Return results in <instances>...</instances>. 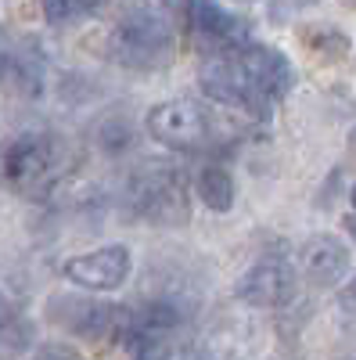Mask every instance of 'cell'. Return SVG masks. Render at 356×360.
Wrapping results in <instances>:
<instances>
[{
	"label": "cell",
	"mask_w": 356,
	"mask_h": 360,
	"mask_svg": "<svg viewBox=\"0 0 356 360\" xmlns=\"http://www.w3.org/2000/svg\"><path fill=\"white\" fill-rule=\"evenodd\" d=\"M37 360H83V356L76 349H69V346H44L37 353Z\"/></svg>",
	"instance_id": "16"
},
{
	"label": "cell",
	"mask_w": 356,
	"mask_h": 360,
	"mask_svg": "<svg viewBox=\"0 0 356 360\" xmlns=\"http://www.w3.org/2000/svg\"><path fill=\"white\" fill-rule=\"evenodd\" d=\"M338 303H342V310H349V314H356V278L342 288V295H338Z\"/></svg>",
	"instance_id": "17"
},
{
	"label": "cell",
	"mask_w": 356,
	"mask_h": 360,
	"mask_svg": "<svg viewBox=\"0 0 356 360\" xmlns=\"http://www.w3.org/2000/svg\"><path fill=\"white\" fill-rule=\"evenodd\" d=\"M47 317L65 328L76 339H91V342H123L126 328H130V310L101 303V299H86V295H54L47 303Z\"/></svg>",
	"instance_id": "5"
},
{
	"label": "cell",
	"mask_w": 356,
	"mask_h": 360,
	"mask_svg": "<svg viewBox=\"0 0 356 360\" xmlns=\"http://www.w3.org/2000/svg\"><path fill=\"white\" fill-rule=\"evenodd\" d=\"M176 328H180V310L173 303H162V299L140 307L137 314L130 310V328L123 339V346L130 349V360H173Z\"/></svg>",
	"instance_id": "7"
},
{
	"label": "cell",
	"mask_w": 356,
	"mask_h": 360,
	"mask_svg": "<svg viewBox=\"0 0 356 360\" xmlns=\"http://www.w3.org/2000/svg\"><path fill=\"white\" fill-rule=\"evenodd\" d=\"M0 86L15 94H40L44 86V58L29 47L0 51Z\"/></svg>",
	"instance_id": "12"
},
{
	"label": "cell",
	"mask_w": 356,
	"mask_h": 360,
	"mask_svg": "<svg viewBox=\"0 0 356 360\" xmlns=\"http://www.w3.org/2000/svg\"><path fill=\"white\" fill-rule=\"evenodd\" d=\"M295 83L291 62L277 47L245 44L242 51H230L209 58L202 69V90L227 108H242L249 115H266Z\"/></svg>",
	"instance_id": "1"
},
{
	"label": "cell",
	"mask_w": 356,
	"mask_h": 360,
	"mask_svg": "<svg viewBox=\"0 0 356 360\" xmlns=\"http://www.w3.org/2000/svg\"><path fill=\"white\" fill-rule=\"evenodd\" d=\"M176 44L173 11L166 4H137L126 8L112 29V58L130 69H155L162 65Z\"/></svg>",
	"instance_id": "2"
},
{
	"label": "cell",
	"mask_w": 356,
	"mask_h": 360,
	"mask_svg": "<svg viewBox=\"0 0 356 360\" xmlns=\"http://www.w3.org/2000/svg\"><path fill=\"white\" fill-rule=\"evenodd\" d=\"M299 266L313 285H338L349 274V245L335 234H317L303 245Z\"/></svg>",
	"instance_id": "11"
},
{
	"label": "cell",
	"mask_w": 356,
	"mask_h": 360,
	"mask_svg": "<svg viewBox=\"0 0 356 360\" xmlns=\"http://www.w3.org/2000/svg\"><path fill=\"white\" fill-rule=\"evenodd\" d=\"M187 18H191V33L198 37L202 51L209 58L242 51L249 44V25L237 18L234 11L220 8V4H191Z\"/></svg>",
	"instance_id": "10"
},
{
	"label": "cell",
	"mask_w": 356,
	"mask_h": 360,
	"mask_svg": "<svg viewBox=\"0 0 356 360\" xmlns=\"http://www.w3.org/2000/svg\"><path fill=\"white\" fill-rule=\"evenodd\" d=\"M295 288H299V270H295L288 259H259L249 274L237 281L234 295L249 307H263V310H274L284 307L295 299Z\"/></svg>",
	"instance_id": "8"
},
{
	"label": "cell",
	"mask_w": 356,
	"mask_h": 360,
	"mask_svg": "<svg viewBox=\"0 0 356 360\" xmlns=\"http://www.w3.org/2000/svg\"><path fill=\"white\" fill-rule=\"evenodd\" d=\"M98 8L94 4H44V15L51 25H69L76 18H91Z\"/></svg>",
	"instance_id": "15"
},
{
	"label": "cell",
	"mask_w": 356,
	"mask_h": 360,
	"mask_svg": "<svg viewBox=\"0 0 356 360\" xmlns=\"http://www.w3.org/2000/svg\"><path fill=\"white\" fill-rule=\"evenodd\" d=\"M352 209H356V188H352Z\"/></svg>",
	"instance_id": "18"
},
{
	"label": "cell",
	"mask_w": 356,
	"mask_h": 360,
	"mask_svg": "<svg viewBox=\"0 0 356 360\" xmlns=\"http://www.w3.org/2000/svg\"><path fill=\"white\" fill-rule=\"evenodd\" d=\"M22 339H25V328L18 324V314H15V307L8 303L4 295H0V346H4V342H11V349H18V346H25Z\"/></svg>",
	"instance_id": "14"
},
{
	"label": "cell",
	"mask_w": 356,
	"mask_h": 360,
	"mask_svg": "<svg viewBox=\"0 0 356 360\" xmlns=\"http://www.w3.org/2000/svg\"><path fill=\"white\" fill-rule=\"evenodd\" d=\"M65 278L86 292H115L119 285H126L130 270H133V256L126 245H105L94 252L72 256L65 266Z\"/></svg>",
	"instance_id": "9"
},
{
	"label": "cell",
	"mask_w": 356,
	"mask_h": 360,
	"mask_svg": "<svg viewBox=\"0 0 356 360\" xmlns=\"http://www.w3.org/2000/svg\"><path fill=\"white\" fill-rule=\"evenodd\" d=\"M62 141L51 134H18L0 144V184L15 195H44L62 176Z\"/></svg>",
	"instance_id": "3"
},
{
	"label": "cell",
	"mask_w": 356,
	"mask_h": 360,
	"mask_svg": "<svg viewBox=\"0 0 356 360\" xmlns=\"http://www.w3.org/2000/svg\"><path fill=\"white\" fill-rule=\"evenodd\" d=\"M130 202L137 209V217L152 220L159 227H176V224H187L191 217V205H187V176L166 166V162H152L144 166L133 184H130Z\"/></svg>",
	"instance_id": "4"
},
{
	"label": "cell",
	"mask_w": 356,
	"mask_h": 360,
	"mask_svg": "<svg viewBox=\"0 0 356 360\" xmlns=\"http://www.w3.org/2000/svg\"><path fill=\"white\" fill-rule=\"evenodd\" d=\"M147 134L173 152H198L213 137V119L202 101L173 98L147 112Z\"/></svg>",
	"instance_id": "6"
},
{
	"label": "cell",
	"mask_w": 356,
	"mask_h": 360,
	"mask_svg": "<svg viewBox=\"0 0 356 360\" xmlns=\"http://www.w3.org/2000/svg\"><path fill=\"white\" fill-rule=\"evenodd\" d=\"M195 188H198V198L205 202V209H213V213L234 209V176L223 166H202Z\"/></svg>",
	"instance_id": "13"
}]
</instances>
